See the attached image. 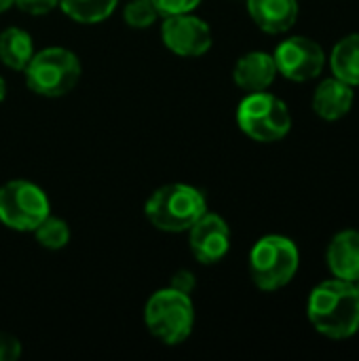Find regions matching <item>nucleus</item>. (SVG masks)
Instances as JSON below:
<instances>
[{
    "label": "nucleus",
    "instance_id": "obj_1",
    "mask_svg": "<svg viewBox=\"0 0 359 361\" xmlns=\"http://www.w3.org/2000/svg\"><path fill=\"white\" fill-rule=\"evenodd\" d=\"M313 328L328 338H349L359 330V296L353 283L330 279L320 283L307 305Z\"/></svg>",
    "mask_w": 359,
    "mask_h": 361
},
{
    "label": "nucleus",
    "instance_id": "obj_2",
    "mask_svg": "<svg viewBox=\"0 0 359 361\" xmlns=\"http://www.w3.org/2000/svg\"><path fill=\"white\" fill-rule=\"evenodd\" d=\"M205 212V195L190 184H165L148 197L144 207L148 222L163 233H186Z\"/></svg>",
    "mask_w": 359,
    "mask_h": 361
},
{
    "label": "nucleus",
    "instance_id": "obj_3",
    "mask_svg": "<svg viewBox=\"0 0 359 361\" xmlns=\"http://www.w3.org/2000/svg\"><path fill=\"white\" fill-rule=\"evenodd\" d=\"M148 332L163 345L176 347L184 343L195 326V307L190 294L165 288L154 292L144 309Z\"/></svg>",
    "mask_w": 359,
    "mask_h": 361
},
{
    "label": "nucleus",
    "instance_id": "obj_4",
    "mask_svg": "<svg viewBox=\"0 0 359 361\" xmlns=\"http://www.w3.org/2000/svg\"><path fill=\"white\" fill-rule=\"evenodd\" d=\"M25 85L42 97H61L70 93L80 78L78 57L61 47H49L32 55L25 66Z\"/></svg>",
    "mask_w": 359,
    "mask_h": 361
},
{
    "label": "nucleus",
    "instance_id": "obj_5",
    "mask_svg": "<svg viewBox=\"0 0 359 361\" xmlns=\"http://www.w3.org/2000/svg\"><path fill=\"white\" fill-rule=\"evenodd\" d=\"M298 271V250L294 241L281 235L262 237L250 252L252 281L264 290L275 292L288 286Z\"/></svg>",
    "mask_w": 359,
    "mask_h": 361
},
{
    "label": "nucleus",
    "instance_id": "obj_6",
    "mask_svg": "<svg viewBox=\"0 0 359 361\" xmlns=\"http://www.w3.org/2000/svg\"><path fill=\"white\" fill-rule=\"evenodd\" d=\"M237 123L239 129L256 142H277L288 135L292 116L279 97L267 91H256L241 99L237 108Z\"/></svg>",
    "mask_w": 359,
    "mask_h": 361
},
{
    "label": "nucleus",
    "instance_id": "obj_7",
    "mask_svg": "<svg viewBox=\"0 0 359 361\" xmlns=\"http://www.w3.org/2000/svg\"><path fill=\"white\" fill-rule=\"evenodd\" d=\"M49 199L40 186L25 180H11L0 188V222L19 233H34L51 214Z\"/></svg>",
    "mask_w": 359,
    "mask_h": 361
},
{
    "label": "nucleus",
    "instance_id": "obj_8",
    "mask_svg": "<svg viewBox=\"0 0 359 361\" xmlns=\"http://www.w3.org/2000/svg\"><path fill=\"white\" fill-rule=\"evenodd\" d=\"M161 38L165 47L180 57H199L207 53L214 42L209 25L193 13L163 17Z\"/></svg>",
    "mask_w": 359,
    "mask_h": 361
},
{
    "label": "nucleus",
    "instance_id": "obj_9",
    "mask_svg": "<svg viewBox=\"0 0 359 361\" xmlns=\"http://www.w3.org/2000/svg\"><path fill=\"white\" fill-rule=\"evenodd\" d=\"M273 59L277 66V74H284L286 78L296 82H305L322 74L326 55L315 40L294 36L284 40L275 49Z\"/></svg>",
    "mask_w": 359,
    "mask_h": 361
},
{
    "label": "nucleus",
    "instance_id": "obj_10",
    "mask_svg": "<svg viewBox=\"0 0 359 361\" xmlns=\"http://www.w3.org/2000/svg\"><path fill=\"white\" fill-rule=\"evenodd\" d=\"M188 245L193 256L201 264H216L220 262L231 247V231L229 224L218 216L205 212L193 226H190Z\"/></svg>",
    "mask_w": 359,
    "mask_h": 361
},
{
    "label": "nucleus",
    "instance_id": "obj_11",
    "mask_svg": "<svg viewBox=\"0 0 359 361\" xmlns=\"http://www.w3.org/2000/svg\"><path fill=\"white\" fill-rule=\"evenodd\" d=\"M277 76V66L273 55L262 53V51H254L243 55L233 70V78L235 85L241 87L248 93H256V91H267L273 80Z\"/></svg>",
    "mask_w": 359,
    "mask_h": 361
},
{
    "label": "nucleus",
    "instance_id": "obj_12",
    "mask_svg": "<svg viewBox=\"0 0 359 361\" xmlns=\"http://www.w3.org/2000/svg\"><path fill=\"white\" fill-rule=\"evenodd\" d=\"M248 11L260 30L269 34H281V32H288L296 23L298 2L296 0H248Z\"/></svg>",
    "mask_w": 359,
    "mask_h": 361
},
{
    "label": "nucleus",
    "instance_id": "obj_13",
    "mask_svg": "<svg viewBox=\"0 0 359 361\" xmlns=\"http://www.w3.org/2000/svg\"><path fill=\"white\" fill-rule=\"evenodd\" d=\"M328 267L336 279L355 281L359 277V233L343 231L328 247Z\"/></svg>",
    "mask_w": 359,
    "mask_h": 361
},
{
    "label": "nucleus",
    "instance_id": "obj_14",
    "mask_svg": "<svg viewBox=\"0 0 359 361\" xmlns=\"http://www.w3.org/2000/svg\"><path fill=\"white\" fill-rule=\"evenodd\" d=\"M353 106V89L351 85L343 82L341 78L324 80L313 95V110L326 121L343 118Z\"/></svg>",
    "mask_w": 359,
    "mask_h": 361
},
{
    "label": "nucleus",
    "instance_id": "obj_15",
    "mask_svg": "<svg viewBox=\"0 0 359 361\" xmlns=\"http://www.w3.org/2000/svg\"><path fill=\"white\" fill-rule=\"evenodd\" d=\"M34 55L32 36L21 27H6L0 34V61L11 70H25Z\"/></svg>",
    "mask_w": 359,
    "mask_h": 361
},
{
    "label": "nucleus",
    "instance_id": "obj_16",
    "mask_svg": "<svg viewBox=\"0 0 359 361\" xmlns=\"http://www.w3.org/2000/svg\"><path fill=\"white\" fill-rule=\"evenodd\" d=\"M330 68L336 78L358 87L359 85V34L345 36L336 42L330 57Z\"/></svg>",
    "mask_w": 359,
    "mask_h": 361
},
{
    "label": "nucleus",
    "instance_id": "obj_17",
    "mask_svg": "<svg viewBox=\"0 0 359 361\" xmlns=\"http://www.w3.org/2000/svg\"><path fill=\"white\" fill-rule=\"evenodd\" d=\"M118 0H59L61 11L76 23H99L108 19Z\"/></svg>",
    "mask_w": 359,
    "mask_h": 361
},
{
    "label": "nucleus",
    "instance_id": "obj_18",
    "mask_svg": "<svg viewBox=\"0 0 359 361\" xmlns=\"http://www.w3.org/2000/svg\"><path fill=\"white\" fill-rule=\"evenodd\" d=\"M36 241L44 247V250H61L68 245L70 241V228L61 218L55 216H47L34 231Z\"/></svg>",
    "mask_w": 359,
    "mask_h": 361
},
{
    "label": "nucleus",
    "instance_id": "obj_19",
    "mask_svg": "<svg viewBox=\"0 0 359 361\" xmlns=\"http://www.w3.org/2000/svg\"><path fill=\"white\" fill-rule=\"evenodd\" d=\"M123 17H125V23H127L129 27L146 30V27H150L161 15H159L157 6L152 4V0H131V2L125 6Z\"/></svg>",
    "mask_w": 359,
    "mask_h": 361
},
{
    "label": "nucleus",
    "instance_id": "obj_20",
    "mask_svg": "<svg viewBox=\"0 0 359 361\" xmlns=\"http://www.w3.org/2000/svg\"><path fill=\"white\" fill-rule=\"evenodd\" d=\"M152 4L157 6L161 17H169L180 13H193L201 4V0H152Z\"/></svg>",
    "mask_w": 359,
    "mask_h": 361
},
{
    "label": "nucleus",
    "instance_id": "obj_21",
    "mask_svg": "<svg viewBox=\"0 0 359 361\" xmlns=\"http://www.w3.org/2000/svg\"><path fill=\"white\" fill-rule=\"evenodd\" d=\"M15 6H19L28 15H47L55 6H59V0H15Z\"/></svg>",
    "mask_w": 359,
    "mask_h": 361
},
{
    "label": "nucleus",
    "instance_id": "obj_22",
    "mask_svg": "<svg viewBox=\"0 0 359 361\" xmlns=\"http://www.w3.org/2000/svg\"><path fill=\"white\" fill-rule=\"evenodd\" d=\"M21 355V343L6 334V332H0V361H15Z\"/></svg>",
    "mask_w": 359,
    "mask_h": 361
},
{
    "label": "nucleus",
    "instance_id": "obj_23",
    "mask_svg": "<svg viewBox=\"0 0 359 361\" xmlns=\"http://www.w3.org/2000/svg\"><path fill=\"white\" fill-rule=\"evenodd\" d=\"M169 288L178 290V292H184V294H190L195 290V275L188 273V271H178L171 281H169Z\"/></svg>",
    "mask_w": 359,
    "mask_h": 361
},
{
    "label": "nucleus",
    "instance_id": "obj_24",
    "mask_svg": "<svg viewBox=\"0 0 359 361\" xmlns=\"http://www.w3.org/2000/svg\"><path fill=\"white\" fill-rule=\"evenodd\" d=\"M15 4V0H0V13H4L6 8H11Z\"/></svg>",
    "mask_w": 359,
    "mask_h": 361
},
{
    "label": "nucleus",
    "instance_id": "obj_25",
    "mask_svg": "<svg viewBox=\"0 0 359 361\" xmlns=\"http://www.w3.org/2000/svg\"><path fill=\"white\" fill-rule=\"evenodd\" d=\"M4 95H6V82H4L2 76H0V102L4 99Z\"/></svg>",
    "mask_w": 359,
    "mask_h": 361
},
{
    "label": "nucleus",
    "instance_id": "obj_26",
    "mask_svg": "<svg viewBox=\"0 0 359 361\" xmlns=\"http://www.w3.org/2000/svg\"><path fill=\"white\" fill-rule=\"evenodd\" d=\"M353 283V288H355V292H358V296H359V277L355 279V281H351Z\"/></svg>",
    "mask_w": 359,
    "mask_h": 361
}]
</instances>
